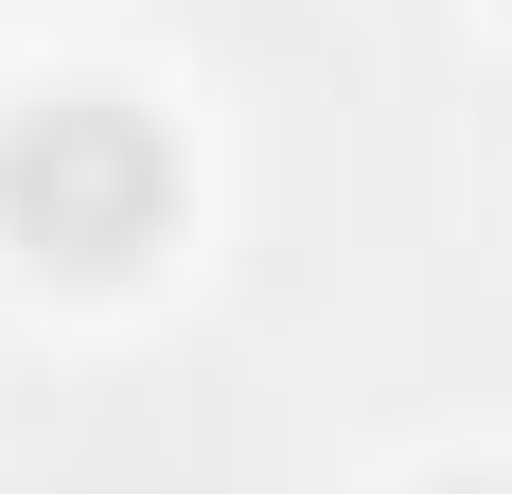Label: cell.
I'll list each match as a JSON object with an SVG mask.
<instances>
[{
    "instance_id": "obj_1",
    "label": "cell",
    "mask_w": 512,
    "mask_h": 494,
    "mask_svg": "<svg viewBox=\"0 0 512 494\" xmlns=\"http://www.w3.org/2000/svg\"><path fill=\"white\" fill-rule=\"evenodd\" d=\"M159 212H177V142H159L124 89H36L0 106V230L36 247V265H142Z\"/></svg>"
},
{
    "instance_id": "obj_2",
    "label": "cell",
    "mask_w": 512,
    "mask_h": 494,
    "mask_svg": "<svg viewBox=\"0 0 512 494\" xmlns=\"http://www.w3.org/2000/svg\"><path fill=\"white\" fill-rule=\"evenodd\" d=\"M442 494H495V477H442Z\"/></svg>"
}]
</instances>
